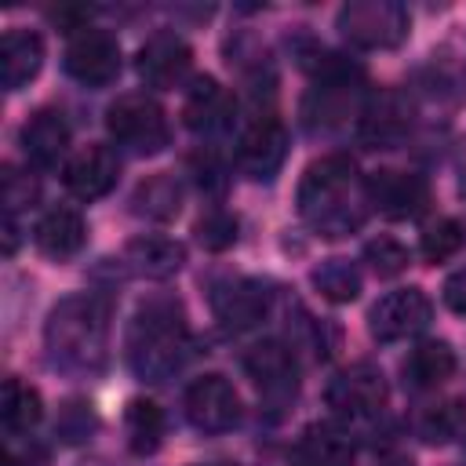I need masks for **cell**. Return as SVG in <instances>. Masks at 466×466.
<instances>
[{
  "instance_id": "37",
  "label": "cell",
  "mask_w": 466,
  "mask_h": 466,
  "mask_svg": "<svg viewBox=\"0 0 466 466\" xmlns=\"http://www.w3.org/2000/svg\"><path fill=\"white\" fill-rule=\"evenodd\" d=\"M444 302H448V309L466 313V266L455 269V273L444 280Z\"/></svg>"
},
{
  "instance_id": "22",
  "label": "cell",
  "mask_w": 466,
  "mask_h": 466,
  "mask_svg": "<svg viewBox=\"0 0 466 466\" xmlns=\"http://www.w3.org/2000/svg\"><path fill=\"white\" fill-rule=\"evenodd\" d=\"M299 455L306 459V466H353V441L346 430L331 422H317L302 433Z\"/></svg>"
},
{
  "instance_id": "9",
  "label": "cell",
  "mask_w": 466,
  "mask_h": 466,
  "mask_svg": "<svg viewBox=\"0 0 466 466\" xmlns=\"http://www.w3.org/2000/svg\"><path fill=\"white\" fill-rule=\"evenodd\" d=\"M364 193H368V204H375L386 218H415L430 204V186L415 171L379 167L364 178Z\"/></svg>"
},
{
  "instance_id": "2",
  "label": "cell",
  "mask_w": 466,
  "mask_h": 466,
  "mask_svg": "<svg viewBox=\"0 0 466 466\" xmlns=\"http://www.w3.org/2000/svg\"><path fill=\"white\" fill-rule=\"evenodd\" d=\"M189 346V331L182 309L175 302H149L138 309L127 331V364L142 379H167Z\"/></svg>"
},
{
  "instance_id": "30",
  "label": "cell",
  "mask_w": 466,
  "mask_h": 466,
  "mask_svg": "<svg viewBox=\"0 0 466 466\" xmlns=\"http://www.w3.org/2000/svg\"><path fill=\"white\" fill-rule=\"evenodd\" d=\"M350 91H357V87H313V95L302 106L306 120L309 124H335V120L350 116Z\"/></svg>"
},
{
  "instance_id": "35",
  "label": "cell",
  "mask_w": 466,
  "mask_h": 466,
  "mask_svg": "<svg viewBox=\"0 0 466 466\" xmlns=\"http://www.w3.org/2000/svg\"><path fill=\"white\" fill-rule=\"evenodd\" d=\"M87 430H91V415L84 411V404H66V411L58 419V433L66 441H80Z\"/></svg>"
},
{
  "instance_id": "24",
  "label": "cell",
  "mask_w": 466,
  "mask_h": 466,
  "mask_svg": "<svg viewBox=\"0 0 466 466\" xmlns=\"http://www.w3.org/2000/svg\"><path fill=\"white\" fill-rule=\"evenodd\" d=\"M0 419H4L7 433H29L44 419L40 390L22 382V379H7L4 382V400H0Z\"/></svg>"
},
{
  "instance_id": "13",
  "label": "cell",
  "mask_w": 466,
  "mask_h": 466,
  "mask_svg": "<svg viewBox=\"0 0 466 466\" xmlns=\"http://www.w3.org/2000/svg\"><path fill=\"white\" fill-rule=\"evenodd\" d=\"M120 160L109 146H84L62 167V186L80 200H98L116 186Z\"/></svg>"
},
{
  "instance_id": "31",
  "label": "cell",
  "mask_w": 466,
  "mask_h": 466,
  "mask_svg": "<svg viewBox=\"0 0 466 466\" xmlns=\"http://www.w3.org/2000/svg\"><path fill=\"white\" fill-rule=\"evenodd\" d=\"M408 127V113L404 109H393V106H382V109H371L360 124V135L371 142V146H390L404 135Z\"/></svg>"
},
{
  "instance_id": "15",
  "label": "cell",
  "mask_w": 466,
  "mask_h": 466,
  "mask_svg": "<svg viewBox=\"0 0 466 466\" xmlns=\"http://www.w3.org/2000/svg\"><path fill=\"white\" fill-rule=\"evenodd\" d=\"M189 44L175 33H153L142 47H138V76L149 87H175L186 80L189 73Z\"/></svg>"
},
{
  "instance_id": "6",
  "label": "cell",
  "mask_w": 466,
  "mask_h": 466,
  "mask_svg": "<svg viewBox=\"0 0 466 466\" xmlns=\"http://www.w3.org/2000/svg\"><path fill=\"white\" fill-rule=\"evenodd\" d=\"M324 400L335 415L342 419H368V415H379L390 400V386H386V375L371 364H353L346 371H339L328 390H324Z\"/></svg>"
},
{
  "instance_id": "36",
  "label": "cell",
  "mask_w": 466,
  "mask_h": 466,
  "mask_svg": "<svg viewBox=\"0 0 466 466\" xmlns=\"http://www.w3.org/2000/svg\"><path fill=\"white\" fill-rule=\"evenodd\" d=\"M44 462H47L44 448H36V444H18V441L7 444L4 466H44Z\"/></svg>"
},
{
  "instance_id": "11",
  "label": "cell",
  "mask_w": 466,
  "mask_h": 466,
  "mask_svg": "<svg viewBox=\"0 0 466 466\" xmlns=\"http://www.w3.org/2000/svg\"><path fill=\"white\" fill-rule=\"evenodd\" d=\"M284 157H288V131H284V124L277 116H269V113L255 116L244 127L240 142H237L240 171H248L251 178H273L280 171Z\"/></svg>"
},
{
  "instance_id": "19",
  "label": "cell",
  "mask_w": 466,
  "mask_h": 466,
  "mask_svg": "<svg viewBox=\"0 0 466 466\" xmlns=\"http://www.w3.org/2000/svg\"><path fill=\"white\" fill-rule=\"evenodd\" d=\"M44 66V40L33 29H7L0 40V80L7 91L25 87Z\"/></svg>"
},
{
  "instance_id": "38",
  "label": "cell",
  "mask_w": 466,
  "mask_h": 466,
  "mask_svg": "<svg viewBox=\"0 0 466 466\" xmlns=\"http://www.w3.org/2000/svg\"><path fill=\"white\" fill-rule=\"evenodd\" d=\"M15 244H18V229H15V215L4 218V255H15Z\"/></svg>"
},
{
  "instance_id": "40",
  "label": "cell",
  "mask_w": 466,
  "mask_h": 466,
  "mask_svg": "<svg viewBox=\"0 0 466 466\" xmlns=\"http://www.w3.org/2000/svg\"><path fill=\"white\" fill-rule=\"evenodd\" d=\"M211 466H237V462H211Z\"/></svg>"
},
{
  "instance_id": "27",
  "label": "cell",
  "mask_w": 466,
  "mask_h": 466,
  "mask_svg": "<svg viewBox=\"0 0 466 466\" xmlns=\"http://www.w3.org/2000/svg\"><path fill=\"white\" fill-rule=\"evenodd\" d=\"M419 433L426 444H451L455 437L466 433V404L462 400H441V404L426 408V415L419 419Z\"/></svg>"
},
{
  "instance_id": "23",
  "label": "cell",
  "mask_w": 466,
  "mask_h": 466,
  "mask_svg": "<svg viewBox=\"0 0 466 466\" xmlns=\"http://www.w3.org/2000/svg\"><path fill=\"white\" fill-rule=\"evenodd\" d=\"M131 204H135V215L153 218V222H167V218H175L182 211V182L175 175H167V171L149 175L146 182H138Z\"/></svg>"
},
{
  "instance_id": "28",
  "label": "cell",
  "mask_w": 466,
  "mask_h": 466,
  "mask_svg": "<svg viewBox=\"0 0 466 466\" xmlns=\"http://www.w3.org/2000/svg\"><path fill=\"white\" fill-rule=\"evenodd\" d=\"M237 229H240V222H237V215H229L226 208H208L200 218H197V240H200V248H208V251H226V248H233L237 244Z\"/></svg>"
},
{
  "instance_id": "1",
  "label": "cell",
  "mask_w": 466,
  "mask_h": 466,
  "mask_svg": "<svg viewBox=\"0 0 466 466\" xmlns=\"http://www.w3.org/2000/svg\"><path fill=\"white\" fill-rule=\"evenodd\" d=\"M299 215L320 237H346L368 218V193L357 178V164L342 153L320 157L302 171Z\"/></svg>"
},
{
  "instance_id": "10",
  "label": "cell",
  "mask_w": 466,
  "mask_h": 466,
  "mask_svg": "<svg viewBox=\"0 0 466 466\" xmlns=\"http://www.w3.org/2000/svg\"><path fill=\"white\" fill-rule=\"evenodd\" d=\"M66 73L87 87H102L109 80H116L120 73V44L102 33V29H87L76 33L66 47Z\"/></svg>"
},
{
  "instance_id": "7",
  "label": "cell",
  "mask_w": 466,
  "mask_h": 466,
  "mask_svg": "<svg viewBox=\"0 0 466 466\" xmlns=\"http://www.w3.org/2000/svg\"><path fill=\"white\" fill-rule=\"evenodd\" d=\"M186 419L200 433H226L240 422V397L226 375H200L186 386Z\"/></svg>"
},
{
  "instance_id": "4",
  "label": "cell",
  "mask_w": 466,
  "mask_h": 466,
  "mask_svg": "<svg viewBox=\"0 0 466 466\" xmlns=\"http://www.w3.org/2000/svg\"><path fill=\"white\" fill-rule=\"evenodd\" d=\"M411 29L408 7L397 0H353L339 11V33L364 51H390Z\"/></svg>"
},
{
  "instance_id": "33",
  "label": "cell",
  "mask_w": 466,
  "mask_h": 466,
  "mask_svg": "<svg viewBox=\"0 0 466 466\" xmlns=\"http://www.w3.org/2000/svg\"><path fill=\"white\" fill-rule=\"evenodd\" d=\"M36 197H40L36 178H33L29 171H18V167L7 164V167H4V208H7V215L29 208Z\"/></svg>"
},
{
  "instance_id": "26",
  "label": "cell",
  "mask_w": 466,
  "mask_h": 466,
  "mask_svg": "<svg viewBox=\"0 0 466 466\" xmlns=\"http://www.w3.org/2000/svg\"><path fill=\"white\" fill-rule=\"evenodd\" d=\"M313 288L328 299V302H353L360 295V273L353 262L346 258H324L313 273H309Z\"/></svg>"
},
{
  "instance_id": "14",
  "label": "cell",
  "mask_w": 466,
  "mask_h": 466,
  "mask_svg": "<svg viewBox=\"0 0 466 466\" xmlns=\"http://www.w3.org/2000/svg\"><path fill=\"white\" fill-rule=\"evenodd\" d=\"M244 371L262 390V397H269V400L295 397V382L299 379H295V353H291V346H284L277 339H266V342L251 346L244 353Z\"/></svg>"
},
{
  "instance_id": "3",
  "label": "cell",
  "mask_w": 466,
  "mask_h": 466,
  "mask_svg": "<svg viewBox=\"0 0 466 466\" xmlns=\"http://www.w3.org/2000/svg\"><path fill=\"white\" fill-rule=\"evenodd\" d=\"M106 335H109V306L95 295H73L62 299L44 328L47 350L62 364H98L106 357Z\"/></svg>"
},
{
  "instance_id": "21",
  "label": "cell",
  "mask_w": 466,
  "mask_h": 466,
  "mask_svg": "<svg viewBox=\"0 0 466 466\" xmlns=\"http://www.w3.org/2000/svg\"><path fill=\"white\" fill-rule=\"evenodd\" d=\"M455 371V350L441 339H430V342H419L408 360H404V379L415 386V390H430V386H441L444 379H451Z\"/></svg>"
},
{
  "instance_id": "25",
  "label": "cell",
  "mask_w": 466,
  "mask_h": 466,
  "mask_svg": "<svg viewBox=\"0 0 466 466\" xmlns=\"http://www.w3.org/2000/svg\"><path fill=\"white\" fill-rule=\"evenodd\" d=\"M164 411L153 404V400H146V397H135L131 404H127V411H124V430H127V448L135 451V455H153L157 448H160V441H164Z\"/></svg>"
},
{
  "instance_id": "32",
  "label": "cell",
  "mask_w": 466,
  "mask_h": 466,
  "mask_svg": "<svg viewBox=\"0 0 466 466\" xmlns=\"http://www.w3.org/2000/svg\"><path fill=\"white\" fill-rule=\"evenodd\" d=\"M364 258L371 262L379 277H397L408 266V248L397 237H375L364 244Z\"/></svg>"
},
{
  "instance_id": "39",
  "label": "cell",
  "mask_w": 466,
  "mask_h": 466,
  "mask_svg": "<svg viewBox=\"0 0 466 466\" xmlns=\"http://www.w3.org/2000/svg\"><path fill=\"white\" fill-rule=\"evenodd\" d=\"M375 466H415V459L404 455V451H386V455H379Z\"/></svg>"
},
{
  "instance_id": "20",
  "label": "cell",
  "mask_w": 466,
  "mask_h": 466,
  "mask_svg": "<svg viewBox=\"0 0 466 466\" xmlns=\"http://www.w3.org/2000/svg\"><path fill=\"white\" fill-rule=\"evenodd\" d=\"M229 113H233V95L215 76L193 80V87L186 91V102H182V120L189 131H215L229 120Z\"/></svg>"
},
{
  "instance_id": "34",
  "label": "cell",
  "mask_w": 466,
  "mask_h": 466,
  "mask_svg": "<svg viewBox=\"0 0 466 466\" xmlns=\"http://www.w3.org/2000/svg\"><path fill=\"white\" fill-rule=\"evenodd\" d=\"M51 15V22H58L66 33H87V22H91V7H84V4H66V7H55V11H47Z\"/></svg>"
},
{
  "instance_id": "16",
  "label": "cell",
  "mask_w": 466,
  "mask_h": 466,
  "mask_svg": "<svg viewBox=\"0 0 466 466\" xmlns=\"http://www.w3.org/2000/svg\"><path fill=\"white\" fill-rule=\"evenodd\" d=\"M22 153L33 167H55L69 149V124L58 109H36L22 124Z\"/></svg>"
},
{
  "instance_id": "8",
  "label": "cell",
  "mask_w": 466,
  "mask_h": 466,
  "mask_svg": "<svg viewBox=\"0 0 466 466\" xmlns=\"http://www.w3.org/2000/svg\"><path fill=\"white\" fill-rule=\"evenodd\" d=\"M430 317H433V306L422 295V288H397L371 306L368 328H371V339L379 342H400L419 335L430 324Z\"/></svg>"
},
{
  "instance_id": "29",
  "label": "cell",
  "mask_w": 466,
  "mask_h": 466,
  "mask_svg": "<svg viewBox=\"0 0 466 466\" xmlns=\"http://www.w3.org/2000/svg\"><path fill=\"white\" fill-rule=\"evenodd\" d=\"M459 248H462V226H459L455 218H437V222H430V226L422 229V237H419V251H422L426 262H444V258H451Z\"/></svg>"
},
{
  "instance_id": "5",
  "label": "cell",
  "mask_w": 466,
  "mask_h": 466,
  "mask_svg": "<svg viewBox=\"0 0 466 466\" xmlns=\"http://www.w3.org/2000/svg\"><path fill=\"white\" fill-rule=\"evenodd\" d=\"M106 131L120 146H131L135 153H157L167 146L164 109L149 95H120L106 109Z\"/></svg>"
},
{
  "instance_id": "12",
  "label": "cell",
  "mask_w": 466,
  "mask_h": 466,
  "mask_svg": "<svg viewBox=\"0 0 466 466\" xmlns=\"http://www.w3.org/2000/svg\"><path fill=\"white\" fill-rule=\"evenodd\" d=\"M211 313L226 331H244L255 328L269 313V288L262 280H226L211 291Z\"/></svg>"
},
{
  "instance_id": "18",
  "label": "cell",
  "mask_w": 466,
  "mask_h": 466,
  "mask_svg": "<svg viewBox=\"0 0 466 466\" xmlns=\"http://www.w3.org/2000/svg\"><path fill=\"white\" fill-rule=\"evenodd\" d=\"M124 262H127L131 273H138V277H146V280H167V277H175V273L182 269L186 248H182L175 237H157V233H149V237L127 240Z\"/></svg>"
},
{
  "instance_id": "41",
  "label": "cell",
  "mask_w": 466,
  "mask_h": 466,
  "mask_svg": "<svg viewBox=\"0 0 466 466\" xmlns=\"http://www.w3.org/2000/svg\"><path fill=\"white\" fill-rule=\"evenodd\" d=\"M302 466H306V462H302Z\"/></svg>"
},
{
  "instance_id": "17",
  "label": "cell",
  "mask_w": 466,
  "mask_h": 466,
  "mask_svg": "<svg viewBox=\"0 0 466 466\" xmlns=\"http://www.w3.org/2000/svg\"><path fill=\"white\" fill-rule=\"evenodd\" d=\"M84 237H87V226L80 218V211L73 208H47L36 226H33V244L40 248V255L47 258H73L80 248H84Z\"/></svg>"
}]
</instances>
